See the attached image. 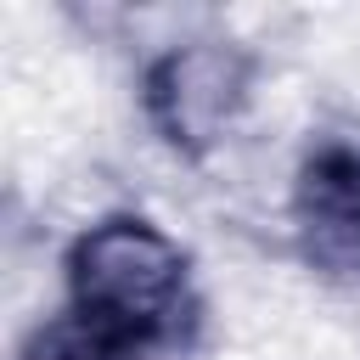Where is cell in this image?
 <instances>
[{
  "instance_id": "cell-1",
  "label": "cell",
  "mask_w": 360,
  "mask_h": 360,
  "mask_svg": "<svg viewBox=\"0 0 360 360\" xmlns=\"http://www.w3.org/2000/svg\"><path fill=\"white\" fill-rule=\"evenodd\" d=\"M68 309L107 332L129 360H158L191 343L197 298L174 236L141 214H107L68 248Z\"/></svg>"
},
{
  "instance_id": "cell-2",
  "label": "cell",
  "mask_w": 360,
  "mask_h": 360,
  "mask_svg": "<svg viewBox=\"0 0 360 360\" xmlns=\"http://www.w3.org/2000/svg\"><path fill=\"white\" fill-rule=\"evenodd\" d=\"M253 90V56L231 39H186L146 62L141 107L158 141L180 158H208L242 118Z\"/></svg>"
},
{
  "instance_id": "cell-3",
  "label": "cell",
  "mask_w": 360,
  "mask_h": 360,
  "mask_svg": "<svg viewBox=\"0 0 360 360\" xmlns=\"http://www.w3.org/2000/svg\"><path fill=\"white\" fill-rule=\"evenodd\" d=\"M298 248L315 270L360 287V146L321 141L304 152L292 180Z\"/></svg>"
},
{
  "instance_id": "cell-4",
  "label": "cell",
  "mask_w": 360,
  "mask_h": 360,
  "mask_svg": "<svg viewBox=\"0 0 360 360\" xmlns=\"http://www.w3.org/2000/svg\"><path fill=\"white\" fill-rule=\"evenodd\" d=\"M17 360H129V354H124L107 332H96L84 315L62 309V315L39 321V326L22 338Z\"/></svg>"
}]
</instances>
